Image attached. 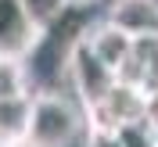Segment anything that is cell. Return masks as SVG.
Listing matches in <instances>:
<instances>
[{
    "label": "cell",
    "instance_id": "obj_6",
    "mask_svg": "<svg viewBox=\"0 0 158 147\" xmlns=\"http://www.w3.org/2000/svg\"><path fill=\"white\" fill-rule=\"evenodd\" d=\"M29 100L32 97L0 100V144L25 140V129H29Z\"/></svg>",
    "mask_w": 158,
    "mask_h": 147
},
{
    "label": "cell",
    "instance_id": "obj_3",
    "mask_svg": "<svg viewBox=\"0 0 158 147\" xmlns=\"http://www.w3.org/2000/svg\"><path fill=\"white\" fill-rule=\"evenodd\" d=\"M40 25L25 14L18 0H0V54L7 58H29V50L40 39Z\"/></svg>",
    "mask_w": 158,
    "mask_h": 147
},
{
    "label": "cell",
    "instance_id": "obj_2",
    "mask_svg": "<svg viewBox=\"0 0 158 147\" xmlns=\"http://www.w3.org/2000/svg\"><path fill=\"white\" fill-rule=\"evenodd\" d=\"M65 76L72 79V86H76L79 104H83V108H94V104H101V100L111 93V86H115V76H111V72L104 68V65H101V61L94 58L86 47H83V39L72 47Z\"/></svg>",
    "mask_w": 158,
    "mask_h": 147
},
{
    "label": "cell",
    "instance_id": "obj_10",
    "mask_svg": "<svg viewBox=\"0 0 158 147\" xmlns=\"http://www.w3.org/2000/svg\"><path fill=\"white\" fill-rule=\"evenodd\" d=\"M0 147H32L29 140H15V144H0Z\"/></svg>",
    "mask_w": 158,
    "mask_h": 147
},
{
    "label": "cell",
    "instance_id": "obj_9",
    "mask_svg": "<svg viewBox=\"0 0 158 147\" xmlns=\"http://www.w3.org/2000/svg\"><path fill=\"white\" fill-rule=\"evenodd\" d=\"M94 4H97V0H69L72 11H86V7H94Z\"/></svg>",
    "mask_w": 158,
    "mask_h": 147
},
{
    "label": "cell",
    "instance_id": "obj_5",
    "mask_svg": "<svg viewBox=\"0 0 158 147\" xmlns=\"http://www.w3.org/2000/svg\"><path fill=\"white\" fill-rule=\"evenodd\" d=\"M83 47H86L90 54L111 72V76H118V68H122L126 58H129L133 39L122 36L118 29H111L108 22H97V25H86V32H83Z\"/></svg>",
    "mask_w": 158,
    "mask_h": 147
},
{
    "label": "cell",
    "instance_id": "obj_1",
    "mask_svg": "<svg viewBox=\"0 0 158 147\" xmlns=\"http://www.w3.org/2000/svg\"><path fill=\"white\" fill-rule=\"evenodd\" d=\"M83 108L72 104L69 97H61L54 90L32 93L29 100V129L25 140L32 147H69L83 129Z\"/></svg>",
    "mask_w": 158,
    "mask_h": 147
},
{
    "label": "cell",
    "instance_id": "obj_8",
    "mask_svg": "<svg viewBox=\"0 0 158 147\" xmlns=\"http://www.w3.org/2000/svg\"><path fill=\"white\" fill-rule=\"evenodd\" d=\"M22 7H25V14H29L32 22H36L40 29H47V25H54V22L69 11V0H18Z\"/></svg>",
    "mask_w": 158,
    "mask_h": 147
},
{
    "label": "cell",
    "instance_id": "obj_7",
    "mask_svg": "<svg viewBox=\"0 0 158 147\" xmlns=\"http://www.w3.org/2000/svg\"><path fill=\"white\" fill-rule=\"evenodd\" d=\"M18 97H32V93H29L25 61L0 54V100H18Z\"/></svg>",
    "mask_w": 158,
    "mask_h": 147
},
{
    "label": "cell",
    "instance_id": "obj_4",
    "mask_svg": "<svg viewBox=\"0 0 158 147\" xmlns=\"http://www.w3.org/2000/svg\"><path fill=\"white\" fill-rule=\"evenodd\" d=\"M104 22L129 39H158V0H111Z\"/></svg>",
    "mask_w": 158,
    "mask_h": 147
}]
</instances>
